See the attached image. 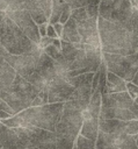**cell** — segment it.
Listing matches in <instances>:
<instances>
[{"instance_id": "cell-4", "label": "cell", "mask_w": 138, "mask_h": 149, "mask_svg": "<svg viewBox=\"0 0 138 149\" xmlns=\"http://www.w3.org/2000/svg\"><path fill=\"white\" fill-rule=\"evenodd\" d=\"M0 44L10 55H23L39 49L29 40L16 23L5 14H0Z\"/></svg>"}, {"instance_id": "cell-17", "label": "cell", "mask_w": 138, "mask_h": 149, "mask_svg": "<svg viewBox=\"0 0 138 149\" xmlns=\"http://www.w3.org/2000/svg\"><path fill=\"white\" fill-rule=\"evenodd\" d=\"M128 121L121 120H100L99 119V129L109 135H119L126 133Z\"/></svg>"}, {"instance_id": "cell-27", "label": "cell", "mask_w": 138, "mask_h": 149, "mask_svg": "<svg viewBox=\"0 0 138 149\" xmlns=\"http://www.w3.org/2000/svg\"><path fill=\"white\" fill-rule=\"evenodd\" d=\"M53 40H55V38H51V37H48V36L41 37V41H39V44H38L39 49H41V50H44L45 48H48L49 45H51V44L53 43Z\"/></svg>"}, {"instance_id": "cell-8", "label": "cell", "mask_w": 138, "mask_h": 149, "mask_svg": "<svg viewBox=\"0 0 138 149\" xmlns=\"http://www.w3.org/2000/svg\"><path fill=\"white\" fill-rule=\"evenodd\" d=\"M71 17L75 22L77 30L81 38V43L95 48H101V41L97 29V19L90 17L87 13L86 7L74 9Z\"/></svg>"}, {"instance_id": "cell-19", "label": "cell", "mask_w": 138, "mask_h": 149, "mask_svg": "<svg viewBox=\"0 0 138 149\" xmlns=\"http://www.w3.org/2000/svg\"><path fill=\"white\" fill-rule=\"evenodd\" d=\"M16 77V71L0 55V91L8 88Z\"/></svg>"}, {"instance_id": "cell-1", "label": "cell", "mask_w": 138, "mask_h": 149, "mask_svg": "<svg viewBox=\"0 0 138 149\" xmlns=\"http://www.w3.org/2000/svg\"><path fill=\"white\" fill-rule=\"evenodd\" d=\"M97 29L102 52L114 55H133L138 52V10L130 20L110 22L97 19Z\"/></svg>"}, {"instance_id": "cell-30", "label": "cell", "mask_w": 138, "mask_h": 149, "mask_svg": "<svg viewBox=\"0 0 138 149\" xmlns=\"http://www.w3.org/2000/svg\"><path fill=\"white\" fill-rule=\"evenodd\" d=\"M43 105H45L44 101H43V99L37 95V97L34 99V101H32V104H31V107H39V106H43Z\"/></svg>"}, {"instance_id": "cell-39", "label": "cell", "mask_w": 138, "mask_h": 149, "mask_svg": "<svg viewBox=\"0 0 138 149\" xmlns=\"http://www.w3.org/2000/svg\"><path fill=\"white\" fill-rule=\"evenodd\" d=\"M135 102H136V104H138V97H137V98L135 99Z\"/></svg>"}, {"instance_id": "cell-15", "label": "cell", "mask_w": 138, "mask_h": 149, "mask_svg": "<svg viewBox=\"0 0 138 149\" xmlns=\"http://www.w3.org/2000/svg\"><path fill=\"white\" fill-rule=\"evenodd\" d=\"M0 148L1 149H27L14 129L6 127L0 121Z\"/></svg>"}, {"instance_id": "cell-34", "label": "cell", "mask_w": 138, "mask_h": 149, "mask_svg": "<svg viewBox=\"0 0 138 149\" xmlns=\"http://www.w3.org/2000/svg\"><path fill=\"white\" fill-rule=\"evenodd\" d=\"M52 44H53L56 48H58V49H60V50H61V41H60V38H55Z\"/></svg>"}, {"instance_id": "cell-14", "label": "cell", "mask_w": 138, "mask_h": 149, "mask_svg": "<svg viewBox=\"0 0 138 149\" xmlns=\"http://www.w3.org/2000/svg\"><path fill=\"white\" fill-rule=\"evenodd\" d=\"M135 100L126 92L119 93H103L102 94V107H112V108H124L130 109Z\"/></svg>"}, {"instance_id": "cell-9", "label": "cell", "mask_w": 138, "mask_h": 149, "mask_svg": "<svg viewBox=\"0 0 138 149\" xmlns=\"http://www.w3.org/2000/svg\"><path fill=\"white\" fill-rule=\"evenodd\" d=\"M94 73L95 72H90L70 78V84L74 87V91L67 102H70L73 107L81 112H83L88 107L90 98L93 95L92 84Z\"/></svg>"}, {"instance_id": "cell-28", "label": "cell", "mask_w": 138, "mask_h": 149, "mask_svg": "<svg viewBox=\"0 0 138 149\" xmlns=\"http://www.w3.org/2000/svg\"><path fill=\"white\" fill-rule=\"evenodd\" d=\"M46 36L48 37H51V38H59L56 30H55V27L52 24H48V28H46Z\"/></svg>"}, {"instance_id": "cell-22", "label": "cell", "mask_w": 138, "mask_h": 149, "mask_svg": "<svg viewBox=\"0 0 138 149\" xmlns=\"http://www.w3.org/2000/svg\"><path fill=\"white\" fill-rule=\"evenodd\" d=\"M112 137H114V144L118 149H138L136 139L132 135L119 134V135H112Z\"/></svg>"}, {"instance_id": "cell-2", "label": "cell", "mask_w": 138, "mask_h": 149, "mask_svg": "<svg viewBox=\"0 0 138 149\" xmlns=\"http://www.w3.org/2000/svg\"><path fill=\"white\" fill-rule=\"evenodd\" d=\"M61 41V40H60ZM61 52L65 58V70L68 78L96 72L102 63V50L83 43L61 41Z\"/></svg>"}, {"instance_id": "cell-38", "label": "cell", "mask_w": 138, "mask_h": 149, "mask_svg": "<svg viewBox=\"0 0 138 149\" xmlns=\"http://www.w3.org/2000/svg\"><path fill=\"white\" fill-rule=\"evenodd\" d=\"M135 139H136V143H137V146H138V135H136Z\"/></svg>"}, {"instance_id": "cell-16", "label": "cell", "mask_w": 138, "mask_h": 149, "mask_svg": "<svg viewBox=\"0 0 138 149\" xmlns=\"http://www.w3.org/2000/svg\"><path fill=\"white\" fill-rule=\"evenodd\" d=\"M100 120H121V121H131L136 120L135 115L130 109L124 108H112V107H102L99 116Z\"/></svg>"}, {"instance_id": "cell-13", "label": "cell", "mask_w": 138, "mask_h": 149, "mask_svg": "<svg viewBox=\"0 0 138 149\" xmlns=\"http://www.w3.org/2000/svg\"><path fill=\"white\" fill-rule=\"evenodd\" d=\"M8 16L16 23V26L26 34V36L31 40L34 43L39 44L41 35L38 30V26L32 20L30 13L28 12H14L8 14Z\"/></svg>"}, {"instance_id": "cell-33", "label": "cell", "mask_w": 138, "mask_h": 149, "mask_svg": "<svg viewBox=\"0 0 138 149\" xmlns=\"http://www.w3.org/2000/svg\"><path fill=\"white\" fill-rule=\"evenodd\" d=\"M12 116H13L12 114H9V113H7L5 111H0V121L1 120H7V119H9Z\"/></svg>"}, {"instance_id": "cell-31", "label": "cell", "mask_w": 138, "mask_h": 149, "mask_svg": "<svg viewBox=\"0 0 138 149\" xmlns=\"http://www.w3.org/2000/svg\"><path fill=\"white\" fill-rule=\"evenodd\" d=\"M49 23H43L41 26H38V30H39V35L41 37H45L46 36V28H48Z\"/></svg>"}, {"instance_id": "cell-42", "label": "cell", "mask_w": 138, "mask_h": 149, "mask_svg": "<svg viewBox=\"0 0 138 149\" xmlns=\"http://www.w3.org/2000/svg\"><path fill=\"white\" fill-rule=\"evenodd\" d=\"M0 92H1V91H0Z\"/></svg>"}, {"instance_id": "cell-18", "label": "cell", "mask_w": 138, "mask_h": 149, "mask_svg": "<svg viewBox=\"0 0 138 149\" xmlns=\"http://www.w3.org/2000/svg\"><path fill=\"white\" fill-rule=\"evenodd\" d=\"M101 106H102V93L97 88L89 101L88 107L82 112L83 120H89V119H99L100 113H101Z\"/></svg>"}, {"instance_id": "cell-12", "label": "cell", "mask_w": 138, "mask_h": 149, "mask_svg": "<svg viewBox=\"0 0 138 149\" xmlns=\"http://www.w3.org/2000/svg\"><path fill=\"white\" fill-rule=\"evenodd\" d=\"M42 52H43V50L38 49L36 51L23 54V55L7 54L5 56V59L16 71L17 74L28 79L34 73V71L36 70L37 64H38V59H39V56Z\"/></svg>"}, {"instance_id": "cell-32", "label": "cell", "mask_w": 138, "mask_h": 149, "mask_svg": "<svg viewBox=\"0 0 138 149\" xmlns=\"http://www.w3.org/2000/svg\"><path fill=\"white\" fill-rule=\"evenodd\" d=\"M130 111H131V112H132V114L135 115V119H136V120L138 121V104L133 102V105L131 106Z\"/></svg>"}, {"instance_id": "cell-40", "label": "cell", "mask_w": 138, "mask_h": 149, "mask_svg": "<svg viewBox=\"0 0 138 149\" xmlns=\"http://www.w3.org/2000/svg\"><path fill=\"white\" fill-rule=\"evenodd\" d=\"M28 149H38V148H28Z\"/></svg>"}, {"instance_id": "cell-37", "label": "cell", "mask_w": 138, "mask_h": 149, "mask_svg": "<svg viewBox=\"0 0 138 149\" xmlns=\"http://www.w3.org/2000/svg\"><path fill=\"white\" fill-rule=\"evenodd\" d=\"M131 83H133L135 85H137V86H138V72L136 73V76H135V78H133V80H132Z\"/></svg>"}, {"instance_id": "cell-3", "label": "cell", "mask_w": 138, "mask_h": 149, "mask_svg": "<svg viewBox=\"0 0 138 149\" xmlns=\"http://www.w3.org/2000/svg\"><path fill=\"white\" fill-rule=\"evenodd\" d=\"M82 112L73 107L70 102L64 104V109L59 122L56 126V148L57 149H74L75 141L82 128Z\"/></svg>"}, {"instance_id": "cell-5", "label": "cell", "mask_w": 138, "mask_h": 149, "mask_svg": "<svg viewBox=\"0 0 138 149\" xmlns=\"http://www.w3.org/2000/svg\"><path fill=\"white\" fill-rule=\"evenodd\" d=\"M37 95L38 94L34 86L17 73L12 85L0 92V98L12 107L15 114L31 107V104Z\"/></svg>"}, {"instance_id": "cell-26", "label": "cell", "mask_w": 138, "mask_h": 149, "mask_svg": "<svg viewBox=\"0 0 138 149\" xmlns=\"http://www.w3.org/2000/svg\"><path fill=\"white\" fill-rule=\"evenodd\" d=\"M126 90H128V93L130 94V97L133 100L138 97V86L135 85L133 83H126Z\"/></svg>"}, {"instance_id": "cell-29", "label": "cell", "mask_w": 138, "mask_h": 149, "mask_svg": "<svg viewBox=\"0 0 138 149\" xmlns=\"http://www.w3.org/2000/svg\"><path fill=\"white\" fill-rule=\"evenodd\" d=\"M53 27H55V30H56V33H57V35H58V37L59 38H61V35H63V30H64V26L61 24V23H56V24H53Z\"/></svg>"}, {"instance_id": "cell-41", "label": "cell", "mask_w": 138, "mask_h": 149, "mask_svg": "<svg viewBox=\"0 0 138 149\" xmlns=\"http://www.w3.org/2000/svg\"><path fill=\"white\" fill-rule=\"evenodd\" d=\"M74 149H77V148H75V147H74Z\"/></svg>"}, {"instance_id": "cell-10", "label": "cell", "mask_w": 138, "mask_h": 149, "mask_svg": "<svg viewBox=\"0 0 138 149\" xmlns=\"http://www.w3.org/2000/svg\"><path fill=\"white\" fill-rule=\"evenodd\" d=\"M135 8L130 0H101L99 5V17L110 21L121 22L130 20Z\"/></svg>"}, {"instance_id": "cell-23", "label": "cell", "mask_w": 138, "mask_h": 149, "mask_svg": "<svg viewBox=\"0 0 138 149\" xmlns=\"http://www.w3.org/2000/svg\"><path fill=\"white\" fill-rule=\"evenodd\" d=\"M66 3L59 1V0H53L52 1V10H51V16L49 19V23L50 24H56L60 21V17H61V14H63V10L65 8Z\"/></svg>"}, {"instance_id": "cell-25", "label": "cell", "mask_w": 138, "mask_h": 149, "mask_svg": "<svg viewBox=\"0 0 138 149\" xmlns=\"http://www.w3.org/2000/svg\"><path fill=\"white\" fill-rule=\"evenodd\" d=\"M125 134H128V135H132V136L138 135V121H137V120L128 121L126 133H125Z\"/></svg>"}, {"instance_id": "cell-21", "label": "cell", "mask_w": 138, "mask_h": 149, "mask_svg": "<svg viewBox=\"0 0 138 149\" xmlns=\"http://www.w3.org/2000/svg\"><path fill=\"white\" fill-rule=\"evenodd\" d=\"M99 119H89V120H83L82 128L80 130V135L96 142L97 136H99Z\"/></svg>"}, {"instance_id": "cell-20", "label": "cell", "mask_w": 138, "mask_h": 149, "mask_svg": "<svg viewBox=\"0 0 138 149\" xmlns=\"http://www.w3.org/2000/svg\"><path fill=\"white\" fill-rule=\"evenodd\" d=\"M126 81L122 79L121 77L114 74L112 72H107V80H106V87L102 92L103 93H119V92H126Z\"/></svg>"}, {"instance_id": "cell-6", "label": "cell", "mask_w": 138, "mask_h": 149, "mask_svg": "<svg viewBox=\"0 0 138 149\" xmlns=\"http://www.w3.org/2000/svg\"><path fill=\"white\" fill-rule=\"evenodd\" d=\"M63 109L64 102L46 104L39 107H29L17 115L29 125L49 132H55Z\"/></svg>"}, {"instance_id": "cell-35", "label": "cell", "mask_w": 138, "mask_h": 149, "mask_svg": "<svg viewBox=\"0 0 138 149\" xmlns=\"http://www.w3.org/2000/svg\"><path fill=\"white\" fill-rule=\"evenodd\" d=\"M7 54H8V52H7V51L5 50V48H3V47H2L1 44H0V55H1L2 57H5V56H6Z\"/></svg>"}, {"instance_id": "cell-7", "label": "cell", "mask_w": 138, "mask_h": 149, "mask_svg": "<svg viewBox=\"0 0 138 149\" xmlns=\"http://www.w3.org/2000/svg\"><path fill=\"white\" fill-rule=\"evenodd\" d=\"M102 61L109 72L121 77L126 83H131L138 72V52L128 56L102 52Z\"/></svg>"}, {"instance_id": "cell-24", "label": "cell", "mask_w": 138, "mask_h": 149, "mask_svg": "<svg viewBox=\"0 0 138 149\" xmlns=\"http://www.w3.org/2000/svg\"><path fill=\"white\" fill-rule=\"evenodd\" d=\"M75 148L77 149H96L94 141H90L81 135H79L75 141Z\"/></svg>"}, {"instance_id": "cell-11", "label": "cell", "mask_w": 138, "mask_h": 149, "mask_svg": "<svg viewBox=\"0 0 138 149\" xmlns=\"http://www.w3.org/2000/svg\"><path fill=\"white\" fill-rule=\"evenodd\" d=\"M14 12H28L37 26L49 23V19L41 10L36 0H0V14L8 15Z\"/></svg>"}, {"instance_id": "cell-36", "label": "cell", "mask_w": 138, "mask_h": 149, "mask_svg": "<svg viewBox=\"0 0 138 149\" xmlns=\"http://www.w3.org/2000/svg\"><path fill=\"white\" fill-rule=\"evenodd\" d=\"M130 2H131V5H132V7L138 10V0H130Z\"/></svg>"}]
</instances>
